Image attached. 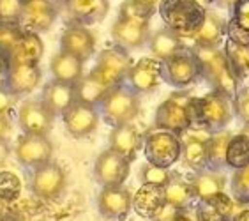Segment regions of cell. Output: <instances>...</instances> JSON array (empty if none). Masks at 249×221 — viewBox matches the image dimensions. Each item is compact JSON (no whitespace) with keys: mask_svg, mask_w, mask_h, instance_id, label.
<instances>
[{"mask_svg":"<svg viewBox=\"0 0 249 221\" xmlns=\"http://www.w3.org/2000/svg\"><path fill=\"white\" fill-rule=\"evenodd\" d=\"M110 91L111 89H108L101 82L96 73L90 71L87 76H82L74 83V99L89 103V105H101V101Z\"/></svg>","mask_w":249,"mask_h":221,"instance_id":"f1b7e54d","label":"cell"},{"mask_svg":"<svg viewBox=\"0 0 249 221\" xmlns=\"http://www.w3.org/2000/svg\"><path fill=\"white\" fill-rule=\"evenodd\" d=\"M164 25L182 39H193L207 16L196 0H161L158 5Z\"/></svg>","mask_w":249,"mask_h":221,"instance_id":"6da1fadb","label":"cell"},{"mask_svg":"<svg viewBox=\"0 0 249 221\" xmlns=\"http://www.w3.org/2000/svg\"><path fill=\"white\" fill-rule=\"evenodd\" d=\"M177 221H196V218H191V216H187L186 212H182V214H180V218H178Z\"/></svg>","mask_w":249,"mask_h":221,"instance_id":"f907efd6","label":"cell"},{"mask_svg":"<svg viewBox=\"0 0 249 221\" xmlns=\"http://www.w3.org/2000/svg\"><path fill=\"white\" fill-rule=\"evenodd\" d=\"M11 106H13V94L7 89L0 87V115H7Z\"/></svg>","mask_w":249,"mask_h":221,"instance_id":"bcb514c9","label":"cell"},{"mask_svg":"<svg viewBox=\"0 0 249 221\" xmlns=\"http://www.w3.org/2000/svg\"><path fill=\"white\" fill-rule=\"evenodd\" d=\"M41 68L39 64H11L7 80H5V89L13 96H25L37 89L41 83Z\"/></svg>","mask_w":249,"mask_h":221,"instance_id":"e0dca14e","label":"cell"},{"mask_svg":"<svg viewBox=\"0 0 249 221\" xmlns=\"http://www.w3.org/2000/svg\"><path fill=\"white\" fill-rule=\"evenodd\" d=\"M226 166L240 170L249 166V135H231L228 149H226Z\"/></svg>","mask_w":249,"mask_h":221,"instance_id":"1f68e13d","label":"cell"},{"mask_svg":"<svg viewBox=\"0 0 249 221\" xmlns=\"http://www.w3.org/2000/svg\"><path fill=\"white\" fill-rule=\"evenodd\" d=\"M25 0H0V21L19 23L23 15Z\"/></svg>","mask_w":249,"mask_h":221,"instance_id":"ab89813d","label":"cell"},{"mask_svg":"<svg viewBox=\"0 0 249 221\" xmlns=\"http://www.w3.org/2000/svg\"><path fill=\"white\" fill-rule=\"evenodd\" d=\"M164 202H166L164 186L142 184V187L133 197V209L136 211L138 216L145 218V220H152V216Z\"/></svg>","mask_w":249,"mask_h":221,"instance_id":"603a6c76","label":"cell"},{"mask_svg":"<svg viewBox=\"0 0 249 221\" xmlns=\"http://www.w3.org/2000/svg\"><path fill=\"white\" fill-rule=\"evenodd\" d=\"M235 115L249 126V89H239L233 97Z\"/></svg>","mask_w":249,"mask_h":221,"instance_id":"7bdbcfd3","label":"cell"},{"mask_svg":"<svg viewBox=\"0 0 249 221\" xmlns=\"http://www.w3.org/2000/svg\"><path fill=\"white\" fill-rule=\"evenodd\" d=\"M231 133L217 129L212 133L211 140L207 142V156H209V166L212 170H219L226 166V149L230 144Z\"/></svg>","mask_w":249,"mask_h":221,"instance_id":"d6a6232c","label":"cell"},{"mask_svg":"<svg viewBox=\"0 0 249 221\" xmlns=\"http://www.w3.org/2000/svg\"><path fill=\"white\" fill-rule=\"evenodd\" d=\"M67 179L62 166L53 161L36 166L32 175V191L44 200H53L60 197V193L66 189Z\"/></svg>","mask_w":249,"mask_h":221,"instance_id":"8fae6325","label":"cell"},{"mask_svg":"<svg viewBox=\"0 0 249 221\" xmlns=\"http://www.w3.org/2000/svg\"><path fill=\"white\" fill-rule=\"evenodd\" d=\"M191 126L217 131L223 129L235 115L233 97L212 91L203 97H191L189 103Z\"/></svg>","mask_w":249,"mask_h":221,"instance_id":"7a4b0ae2","label":"cell"},{"mask_svg":"<svg viewBox=\"0 0 249 221\" xmlns=\"http://www.w3.org/2000/svg\"><path fill=\"white\" fill-rule=\"evenodd\" d=\"M44 44L37 32H25L9 57L11 64H39L43 58Z\"/></svg>","mask_w":249,"mask_h":221,"instance_id":"484cf974","label":"cell"},{"mask_svg":"<svg viewBox=\"0 0 249 221\" xmlns=\"http://www.w3.org/2000/svg\"><path fill=\"white\" fill-rule=\"evenodd\" d=\"M182 212H184V209H180V207L173 205V203H170V202H164L163 205L158 209V212L154 214L150 221H177Z\"/></svg>","mask_w":249,"mask_h":221,"instance_id":"f6af8a7d","label":"cell"},{"mask_svg":"<svg viewBox=\"0 0 249 221\" xmlns=\"http://www.w3.org/2000/svg\"><path fill=\"white\" fill-rule=\"evenodd\" d=\"M66 131L72 138H85L97 129L99 124V113L96 105H89L83 101H74L67 106V110L62 113Z\"/></svg>","mask_w":249,"mask_h":221,"instance_id":"9c48e42d","label":"cell"},{"mask_svg":"<svg viewBox=\"0 0 249 221\" xmlns=\"http://www.w3.org/2000/svg\"><path fill=\"white\" fill-rule=\"evenodd\" d=\"M101 110L105 119L113 128L122 124H131L140 113V97L138 92L133 91L129 85L113 87L106 97L101 101Z\"/></svg>","mask_w":249,"mask_h":221,"instance_id":"277c9868","label":"cell"},{"mask_svg":"<svg viewBox=\"0 0 249 221\" xmlns=\"http://www.w3.org/2000/svg\"><path fill=\"white\" fill-rule=\"evenodd\" d=\"M21 193V181L13 172H0V200L13 202Z\"/></svg>","mask_w":249,"mask_h":221,"instance_id":"74e56055","label":"cell"},{"mask_svg":"<svg viewBox=\"0 0 249 221\" xmlns=\"http://www.w3.org/2000/svg\"><path fill=\"white\" fill-rule=\"evenodd\" d=\"M196 221H228L216 207L209 202H200L196 207Z\"/></svg>","mask_w":249,"mask_h":221,"instance_id":"ee69618b","label":"cell"},{"mask_svg":"<svg viewBox=\"0 0 249 221\" xmlns=\"http://www.w3.org/2000/svg\"><path fill=\"white\" fill-rule=\"evenodd\" d=\"M60 46H62V52L72 53V55H76L78 58H82L85 62L87 58H90V55L94 53L96 37L85 25L72 23L62 32Z\"/></svg>","mask_w":249,"mask_h":221,"instance_id":"ac0fdd59","label":"cell"},{"mask_svg":"<svg viewBox=\"0 0 249 221\" xmlns=\"http://www.w3.org/2000/svg\"><path fill=\"white\" fill-rule=\"evenodd\" d=\"M11 131V120L7 115H0V142H4L7 138Z\"/></svg>","mask_w":249,"mask_h":221,"instance_id":"c3c4849f","label":"cell"},{"mask_svg":"<svg viewBox=\"0 0 249 221\" xmlns=\"http://www.w3.org/2000/svg\"><path fill=\"white\" fill-rule=\"evenodd\" d=\"M225 55L228 58V64H230L235 78H237V89H239L249 80V46L226 39Z\"/></svg>","mask_w":249,"mask_h":221,"instance_id":"83f0119b","label":"cell"},{"mask_svg":"<svg viewBox=\"0 0 249 221\" xmlns=\"http://www.w3.org/2000/svg\"><path fill=\"white\" fill-rule=\"evenodd\" d=\"M25 30L19 27V23H4L0 21V53L9 58L19 39L23 37Z\"/></svg>","mask_w":249,"mask_h":221,"instance_id":"8d00e7d4","label":"cell"},{"mask_svg":"<svg viewBox=\"0 0 249 221\" xmlns=\"http://www.w3.org/2000/svg\"><path fill=\"white\" fill-rule=\"evenodd\" d=\"M228 39L249 46V0H235L231 5V19L226 23Z\"/></svg>","mask_w":249,"mask_h":221,"instance_id":"d4e9b609","label":"cell"},{"mask_svg":"<svg viewBox=\"0 0 249 221\" xmlns=\"http://www.w3.org/2000/svg\"><path fill=\"white\" fill-rule=\"evenodd\" d=\"M143 152L150 165L172 168L182 158V138L177 133L156 128V131H150L145 136Z\"/></svg>","mask_w":249,"mask_h":221,"instance_id":"8992f818","label":"cell"},{"mask_svg":"<svg viewBox=\"0 0 249 221\" xmlns=\"http://www.w3.org/2000/svg\"><path fill=\"white\" fill-rule=\"evenodd\" d=\"M164 193H166V202L180 207L184 211H186V207H189V203H191L193 198H195L191 184L184 183V181H178V179H172V181L164 186Z\"/></svg>","mask_w":249,"mask_h":221,"instance_id":"d590c367","label":"cell"},{"mask_svg":"<svg viewBox=\"0 0 249 221\" xmlns=\"http://www.w3.org/2000/svg\"><path fill=\"white\" fill-rule=\"evenodd\" d=\"M191 97L187 92H173L172 96L164 99L156 110L154 124L158 129H166L177 135L186 133L191 128V113L189 103Z\"/></svg>","mask_w":249,"mask_h":221,"instance_id":"52a82bcc","label":"cell"},{"mask_svg":"<svg viewBox=\"0 0 249 221\" xmlns=\"http://www.w3.org/2000/svg\"><path fill=\"white\" fill-rule=\"evenodd\" d=\"M131 172V161L124 156H120L113 149H106L101 152L94 165V175L96 181L103 187L108 186H122L125 179L129 177Z\"/></svg>","mask_w":249,"mask_h":221,"instance_id":"30bf717a","label":"cell"},{"mask_svg":"<svg viewBox=\"0 0 249 221\" xmlns=\"http://www.w3.org/2000/svg\"><path fill=\"white\" fill-rule=\"evenodd\" d=\"M195 198H198L200 202H209L211 198L225 191L226 187V175L221 173L219 170H201L196 172V175L193 177L191 183Z\"/></svg>","mask_w":249,"mask_h":221,"instance_id":"7402d4cb","label":"cell"},{"mask_svg":"<svg viewBox=\"0 0 249 221\" xmlns=\"http://www.w3.org/2000/svg\"><path fill=\"white\" fill-rule=\"evenodd\" d=\"M15 154L18 161L25 166H41V165L52 161L53 145L43 135H23L16 140Z\"/></svg>","mask_w":249,"mask_h":221,"instance_id":"5bb4252c","label":"cell"},{"mask_svg":"<svg viewBox=\"0 0 249 221\" xmlns=\"http://www.w3.org/2000/svg\"><path fill=\"white\" fill-rule=\"evenodd\" d=\"M74 101V85L53 80L43 91V103L50 110L58 115L67 110V106Z\"/></svg>","mask_w":249,"mask_h":221,"instance_id":"4316f807","label":"cell"},{"mask_svg":"<svg viewBox=\"0 0 249 221\" xmlns=\"http://www.w3.org/2000/svg\"><path fill=\"white\" fill-rule=\"evenodd\" d=\"M143 2H147V4H150V5H156V7H158V5H159V2H161V0H143Z\"/></svg>","mask_w":249,"mask_h":221,"instance_id":"f5cc1de1","label":"cell"},{"mask_svg":"<svg viewBox=\"0 0 249 221\" xmlns=\"http://www.w3.org/2000/svg\"><path fill=\"white\" fill-rule=\"evenodd\" d=\"M57 5L53 0H25L19 27L25 32H46L57 19Z\"/></svg>","mask_w":249,"mask_h":221,"instance_id":"9a60e30c","label":"cell"},{"mask_svg":"<svg viewBox=\"0 0 249 221\" xmlns=\"http://www.w3.org/2000/svg\"><path fill=\"white\" fill-rule=\"evenodd\" d=\"M55 113L43 101H25L18 110L19 128L27 135L46 136L53 128Z\"/></svg>","mask_w":249,"mask_h":221,"instance_id":"4fadbf2b","label":"cell"},{"mask_svg":"<svg viewBox=\"0 0 249 221\" xmlns=\"http://www.w3.org/2000/svg\"><path fill=\"white\" fill-rule=\"evenodd\" d=\"M196 2H198V4H200V5H203V7H205V9H207V5L212 4L214 0H196Z\"/></svg>","mask_w":249,"mask_h":221,"instance_id":"816d5d0a","label":"cell"},{"mask_svg":"<svg viewBox=\"0 0 249 221\" xmlns=\"http://www.w3.org/2000/svg\"><path fill=\"white\" fill-rule=\"evenodd\" d=\"M50 69H52L53 80L74 85L83 76V60L72 53L58 52L52 58Z\"/></svg>","mask_w":249,"mask_h":221,"instance_id":"cb8c5ba5","label":"cell"},{"mask_svg":"<svg viewBox=\"0 0 249 221\" xmlns=\"http://www.w3.org/2000/svg\"><path fill=\"white\" fill-rule=\"evenodd\" d=\"M226 34V23L214 13H207L205 19L198 32L195 34L193 41L196 46H203V48H217L221 43L223 36Z\"/></svg>","mask_w":249,"mask_h":221,"instance_id":"f546056e","label":"cell"},{"mask_svg":"<svg viewBox=\"0 0 249 221\" xmlns=\"http://www.w3.org/2000/svg\"><path fill=\"white\" fill-rule=\"evenodd\" d=\"M186 166L195 172L209 168V156H207V144L196 140H182V158Z\"/></svg>","mask_w":249,"mask_h":221,"instance_id":"836d02e7","label":"cell"},{"mask_svg":"<svg viewBox=\"0 0 249 221\" xmlns=\"http://www.w3.org/2000/svg\"><path fill=\"white\" fill-rule=\"evenodd\" d=\"M99 212L110 220H124L133 209V195L124 186L103 187L97 198Z\"/></svg>","mask_w":249,"mask_h":221,"instance_id":"2e32d148","label":"cell"},{"mask_svg":"<svg viewBox=\"0 0 249 221\" xmlns=\"http://www.w3.org/2000/svg\"><path fill=\"white\" fill-rule=\"evenodd\" d=\"M127 82L133 91L138 94L156 91L159 83L163 82V60L156 57H143L133 64L127 73Z\"/></svg>","mask_w":249,"mask_h":221,"instance_id":"7c38bea8","label":"cell"},{"mask_svg":"<svg viewBox=\"0 0 249 221\" xmlns=\"http://www.w3.org/2000/svg\"><path fill=\"white\" fill-rule=\"evenodd\" d=\"M9 58L0 53V87H5V80H7V73H9Z\"/></svg>","mask_w":249,"mask_h":221,"instance_id":"7dc6e473","label":"cell"},{"mask_svg":"<svg viewBox=\"0 0 249 221\" xmlns=\"http://www.w3.org/2000/svg\"><path fill=\"white\" fill-rule=\"evenodd\" d=\"M173 175L170 173V168H161L156 165H145L142 168V183L143 184H156V186H166Z\"/></svg>","mask_w":249,"mask_h":221,"instance_id":"f35d334b","label":"cell"},{"mask_svg":"<svg viewBox=\"0 0 249 221\" xmlns=\"http://www.w3.org/2000/svg\"><path fill=\"white\" fill-rule=\"evenodd\" d=\"M196 53L203 66V78L211 82L214 91L221 92L228 97L237 94V78L231 71L225 52L217 48H203L196 46Z\"/></svg>","mask_w":249,"mask_h":221,"instance_id":"3957f363","label":"cell"},{"mask_svg":"<svg viewBox=\"0 0 249 221\" xmlns=\"http://www.w3.org/2000/svg\"><path fill=\"white\" fill-rule=\"evenodd\" d=\"M131 66L133 62H131L127 52L120 46H113V48H105L99 53L96 68L92 71L96 73L97 78L108 89H113L124 82V78H127Z\"/></svg>","mask_w":249,"mask_h":221,"instance_id":"ba28073f","label":"cell"},{"mask_svg":"<svg viewBox=\"0 0 249 221\" xmlns=\"http://www.w3.org/2000/svg\"><path fill=\"white\" fill-rule=\"evenodd\" d=\"M67 15L74 23L92 25L99 23L108 15V0H64Z\"/></svg>","mask_w":249,"mask_h":221,"instance_id":"ffe728a7","label":"cell"},{"mask_svg":"<svg viewBox=\"0 0 249 221\" xmlns=\"http://www.w3.org/2000/svg\"><path fill=\"white\" fill-rule=\"evenodd\" d=\"M143 147V136L133 124L115 126L110 133V149L119 152L120 156L133 161L138 150Z\"/></svg>","mask_w":249,"mask_h":221,"instance_id":"44dd1931","label":"cell"},{"mask_svg":"<svg viewBox=\"0 0 249 221\" xmlns=\"http://www.w3.org/2000/svg\"><path fill=\"white\" fill-rule=\"evenodd\" d=\"M203 78V66L196 50L180 48L173 57L163 62V82L168 85L186 89Z\"/></svg>","mask_w":249,"mask_h":221,"instance_id":"5b68a950","label":"cell"},{"mask_svg":"<svg viewBox=\"0 0 249 221\" xmlns=\"http://www.w3.org/2000/svg\"><path fill=\"white\" fill-rule=\"evenodd\" d=\"M230 221H249V207L239 209V211L233 214V218H231Z\"/></svg>","mask_w":249,"mask_h":221,"instance_id":"681fc988","label":"cell"},{"mask_svg":"<svg viewBox=\"0 0 249 221\" xmlns=\"http://www.w3.org/2000/svg\"><path fill=\"white\" fill-rule=\"evenodd\" d=\"M231 187L237 202H249V166L235 170L231 177Z\"/></svg>","mask_w":249,"mask_h":221,"instance_id":"60d3db41","label":"cell"},{"mask_svg":"<svg viewBox=\"0 0 249 221\" xmlns=\"http://www.w3.org/2000/svg\"><path fill=\"white\" fill-rule=\"evenodd\" d=\"M150 52L156 58L159 60H168L170 57H173L178 50L182 48V37L178 34H175L173 30L161 29L158 32H154L150 36Z\"/></svg>","mask_w":249,"mask_h":221,"instance_id":"4dcf8cb0","label":"cell"},{"mask_svg":"<svg viewBox=\"0 0 249 221\" xmlns=\"http://www.w3.org/2000/svg\"><path fill=\"white\" fill-rule=\"evenodd\" d=\"M156 9H158L156 5L147 4V2H143V0H125L124 4L120 5L119 18L149 25L150 18L154 16Z\"/></svg>","mask_w":249,"mask_h":221,"instance_id":"e575fe53","label":"cell"},{"mask_svg":"<svg viewBox=\"0 0 249 221\" xmlns=\"http://www.w3.org/2000/svg\"><path fill=\"white\" fill-rule=\"evenodd\" d=\"M111 37L120 48L134 50L143 46L149 41L150 30L147 23H138V21L119 18L111 27Z\"/></svg>","mask_w":249,"mask_h":221,"instance_id":"d6986e66","label":"cell"},{"mask_svg":"<svg viewBox=\"0 0 249 221\" xmlns=\"http://www.w3.org/2000/svg\"><path fill=\"white\" fill-rule=\"evenodd\" d=\"M209 203L216 207L217 211H219L228 221H230L231 218H233L235 212H237V200H233L231 197H228L225 191L219 193V195H216L214 198H211Z\"/></svg>","mask_w":249,"mask_h":221,"instance_id":"b9f144b4","label":"cell"},{"mask_svg":"<svg viewBox=\"0 0 249 221\" xmlns=\"http://www.w3.org/2000/svg\"><path fill=\"white\" fill-rule=\"evenodd\" d=\"M0 221H4V220H0Z\"/></svg>","mask_w":249,"mask_h":221,"instance_id":"db71d44e","label":"cell"}]
</instances>
